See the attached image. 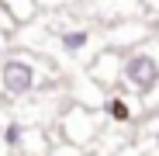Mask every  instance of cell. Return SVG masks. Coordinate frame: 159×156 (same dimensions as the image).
Listing matches in <instances>:
<instances>
[{"instance_id":"6da1fadb","label":"cell","mask_w":159,"mask_h":156,"mask_svg":"<svg viewBox=\"0 0 159 156\" xmlns=\"http://www.w3.org/2000/svg\"><path fill=\"white\" fill-rule=\"evenodd\" d=\"M42 66L31 56H7L0 59V94L7 97H28L42 87Z\"/></svg>"},{"instance_id":"7a4b0ae2","label":"cell","mask_w":159,"mask_h":156,"mask_svg":"<svg viewBox=\"0 0 159 156\" xmlns=\"http://www.w3.org/2000/svg\"><path fill=\"white\" fill-rule=\"evenodd\" d=\"M121 83L139 94V97H152L159 90V56L152 49H135L125 56V69H121Z\"/></svg>"},{"instance_id":"3957f363","label":"cell","mask_w":159,"mask_h":156,"mask_svg":"<svg viewBox=\"0 0 159 156\" xmlns=\"http://www.w3.org/2000/svg\"><path fill=\"white\" fill-rule=\"evenodd\" d=\"M59 125H62V135H66V142L73 146V149H80V146H87V142H93L97 135H100V128H97V118L83 108V104H73V108L59 118Z\"/></svg>"},{"instance_id":"277c9868","label":"cell","mask_w":159,"mask_h":156,"mask_svg":"<svg viewBox=\"0 0 159 156\" xmlns=\"http://www.w3.org/2000/svg\"><path fill=\"white\" fill-rule=\"evenodd\" d=\"M142 38H149V24L142 17H125V21H114V28L107 31V49H131V45H142Z\"/></svg>"},{"instance_id":"5b68a950","label":"cell","mask_w":159,"mask_h":156,"mask_svg":"<svg viewBox=\"0 0 159 156\" xmlns=\"http://www.w3.org/2000/svg\"><path fill=\"white\" fill-rule=\"evenodd\" d=\"M121 69H125V59L118 56V49H104V52H97V59L90 63V80L93 83H100V87H114L118 80H121Z\"/></svg>"},{"instance_id":"8992f818","label":"cell","mask_w":159,"mask_h":156,"mask_svg":"<svg viewBox=\"0 0 159 156\" xmlns=\"http://www.w3.org/2000/svg\"><path fill=\"white\" fill-rule=\"evenodd\" d=\"M28 142H31V128L24 125V121L7 118L4 125H0V146H4L7 153H21Z\"/></svg>"},{"instance_id":"52a82bcc","label":"cell","mask_w":159,"mask_h":156,"mask_svg":"<svg viewBox=\"0 0 159 156\" xmlns=\"http://www.w3.org/2000/svg\"><path fill=\"white\" fill-rule=\"evenodd\" d=\"M90 42H93V31H90V28H62V31L56 35V45H59L62 52H69V56L83 52Z\"/></svg>"},{"instance_id":"ba28073f","label":"cell","mask_w":159,"mask_h":156,"mask_svg":"<svg viewBox=\"0 0 159 156\" xmlns=\"http://www.w3.org/2000/svg\"><path fill=\"white\" fill-rule=\"evenodd\" d=\"M0 11H4L14 24H28V21H35L38 4L35 0H0Z\"/></svg>"},{"instance_id":"9c48e42d","label":"cell","mask_w":159,"mask_h":156,"mask_svg":"<svg viewBox=\"0 0 159 156\" xmlns=\"http://www.w3.org/2000/svg\"><path fill=\"white\" fill-rule=\"evenodd\" d=\"M100 104H104V115H107V118H114V121H131V108H128V101H125L121 94H107Z\"/></svg>"},{"instance_id":"30bf717a","label":"cell","mask_w":159,"mask_h":156,"mask_svg":"<svg viewBox=\"0 0 159 156\" xmlns=\"http://www.w3.org/2000/svg\"><path fill=\"white\" fill-rule=\"evenodd\" d=\"M118 156H139V149H131V146H128V149H121Z\"/></svg>"},{"instance_id":"8fae6325","label":"cell","mask_w":159,"mask_h":156,"mask_svg":"<svg viewBox=\"0 0 159 156\" xmlns=\"http://www.w3.org/2000/svg\"><path fill=\"white\" fill-rule=\"evenodd\" d=\"M4 17H7V14H4V11H0V24H4Z\"/></svg>"}]
</instances>
